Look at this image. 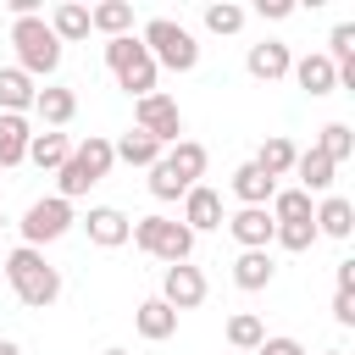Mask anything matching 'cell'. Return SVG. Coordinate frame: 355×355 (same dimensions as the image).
<instances>
[{
  "mask_svg": "<svg viewBox=\"0 0 355 355\" xmlns=\"http://www.w3.org/2000/svg\"><path fill=\"white\" fill-rule=\"evenodd\" d=\"M6 283L17 288V300L28 311H44V305L61 300V272L44 261V250H28V244H17L6 255Z\"/></svg>",
  "mask_w": 355,
  "mask_h": 355,
  "instance_id": "cell-1",
  "label": "cell"
},
{
  "mask_svg": "<svg viewBox=\"0 0 355 355\" xmlns=\"http://www.w3.org/2000/svg\"><path fill=\"white\" fill-rule=\"evenodd\" d=\"M116 166V155H111V139L105 133H89L83 144H72V155H67V166L55 172V194L72 205V200H83L105 172Z\"/></svg>",
  "mask_w": 355,
  "mask_h": 355,
  "instance_id": "cell-2",
  "label": "cell"
},
{
  "mask_svg": "<svg viewBox=\"0 0 355 355\" xmlns=\"http://www.w3.org/2000/svg\"><path fill=\"white\" fill-rule=\"evenodd\" d=\"M139 44L150 50L155 72H161V67H166V72H194V67H200V39H194L183 22H172V17H150L144 33H139Z\"/></svg>",
  "mask_w": 355,
  "mask_h": 355,
  "instance_id": "cell-3",
  "label": "cell"
},
{
  "mask_svg": "<svg viewBox=\"0 0 355 355\" xmlns=\"http://www.w3.org/2000/svg\"><path fill=\"white\" fill-rule=\"evenodd\" d=\"M11 44H17V67L28 78H50L61 67V39L50 33L44 17H17L11 22Z\"/></svg>",
  "mask_w": 355,
  "mask_h": 355,
  "instance_id": "cell-4",
  "label": "cell"
},
{
  "mask_svg": "<svg viewBox=\"0 0 355 355\" xmlns=\"http://www.w3.org/2000/svg\"><path fill=\"white\" fill-rule=\"evenodd\" d=\"M105 67H111V78H116L122 94H133V100L155 94V61H150V50H144L133 33L105 39Z\"/></svg>",
  "mask_w": 355,
  "mask_h": 355,
  "instance_id": "cell-5",
  "label": "cell"
},
{
  "mask_svg": "<svg viewBox=\"0 0 355 355\" xmlns=\"http://www.w3.org/2000/svg\"><path fill=\"white\" fill-rule=\"evenodd\" d=\"M128 239H133L150 261H166V266H178V261L194 255V233H189L183 222H172V216H139V222L128 227Z\"/></svg>",
  "mask_w": 355,
  "mask_h": 355,
  "instance_id": "cell-6",
  "label": "cell"
},
{
  "mask_svg": "<svg viewBox=\"0 0 355 355\" xmlns=\"http://www.w3.org/2000/svg\"><path fill=\"white\" fill-rule=\"evenodd\" d=\"M72 222H78V216H72V205H67L61 194H44V200H33V205L22 211V222H17V227H22V244H28V250H44V244H55Z\"/></svg>",
  "mask_w": 355,
  "mask_h": 355,
  "instance_id": "cell-7",
  "label": "cell"
},
{
  "mask_svg": "<svg viewBox=\"0 0 355 355\" xmlns=\"http://www.w3.org/2000/svg\"><path fill=\"white\" fill-rule=\"evenodd\" d=\"M133 128L139 133H150L161 150H172L178 144V133H183V111H178V100L172 94H144V100H133Z\"/></svg>",
  "mask_w": 355,
  "mask_h": 355,
  "instance_id": "cell-8",
  "label": "cell"
},
{
  "mask_svg": "<svg viewBox=\"0 0 355 355\" xmlns=\"http://www.w3.org/2000/svg\"><path fill=\"white\" fill-rule=\"evenodd\" d=\"M155 300H166L178 316H183V311H194V305H205V272H200V266H189V261L166 266V272H161V294H155Z\"/></svg>",
  "mask_w": 355,
  "mask_h": 355,
  "instance_id": "cell-9",
  "label": "cell"
},
{
  "mask_svg": "<svg viewBox=\"0 0 355 355\" xmlns=\"http://www.w3.org/2000/svg\"><path fill=\"white\" fill-rule=\"evenodd\" d=\"M288 67H294V55H288L283 39H261V44L244 50V72L255 83H277V78H288Z\"/></svg>",
  "mask_w": 355,
  "mask_h": 355,
  "instance_id": "cell-10",
  "label": "cell"
},
{
  "mask_svg": "<svg viewBox=\"0 0 355 355\" xmlns=\"http://www.w3.org/2000/svg\"><path fill=\"white\" fill-rule=\"evenodd\" d=\"M222 222H227V233L239 239V250H266L272 233H277V222L266 216V205H239V211L222 216Z\"/></svg>",
  "mask_w": 355,
  "mask_h": 355,
  "instance_id": "cell-11",
  "label": "cell"
},
{
  "mask_svg": "<svg viewBox=\"0 0 355 355\" xmlns=\"http://www.w3.org/2000/svg\"><path fill=\"white\" fill-rule=\"evenodd\" d=\"M288 78H294L311 100H322V94H333V89H338V67H333L322 50H316V55H300V61L288 67Z\"/></svg>",
  "mask_w": 355,
  "mask_h": 355,
  "instance_id": "cell-12",
  "label": "cell"
},
{
  "mask_svg": "<svg viewBox=\"0 0 355 355\" xmlns=\"http://www.w3.org/2000/svg\"><path fill=\"white\" fill-rule=\"evenodd\" d=\"M183 227H189V233H211V227H222V194L205 189V183H194V189L183 194Z\"/></svg>",
  "mask_w": 355,
  "mask_h": 355,
  "instance_id": "cell-13",
  "label": "cell"
},
{
  "mask_svg": "<svg viewBox=\"0 0 355 355\" xmlns=\"http://www.w3.org/2000/svg\"><path fill=\"white\" fill-rule=\"evenodd\" d=\"M128 216L116 211V205H89V216H83V233H89V244H100V250H116V244H128Z\"/></svg>",
  "mask_w": 355,
  "mask_h": 355,
  "instance_id": "cell-14",
  "label": "cell"
},
{
  "mask_svg": "<svg viewBox=\"0 0 355 355\" xmlns=\"http://www.w3.org/2000/svg\"><path fill=\"white\" fill-rule=\"evenodd\" d=\"M33 116L55 133V128H67V122L78 116V94H72V89H61V83H50V89H39V94H33Z\"/></svg>",
  "mask_w": 355,
  "mask_h": 355,
  "instance_id": "cell-15",
  "label": "cell"
},
{
  "mask_svg": "<svg viewBox=\"0 0 355 355\" xmlns=\"http://www.w3.org/2000/svg\"><path fill=\"white\" fill-rule=\"evenodd\" d=\"M311 222H316V239H349V233H355V205H349L344 194H327V200L311 211Z\"/></svg>",
  "mask_w": 355,
  "mask_h": 355,
  "instance_id": "cell-16",
  "label": "cell"
},
{
  "mask_svg": "<svg viewBox=\"0 0 355 355\" xmlns=\"http://www.w3.org/2000/svg\"><path fill=\"white\" fill-rule=\"evenodd\" d=\"M227 189H233V200H239V205H272V194H277V183H272L255 161L233 166V183H227Z\"/></svg>",
  "mask_w": 355,
  "mask_h": 355,
  "instance_id": "cell-17",
  "label": "cell"
},
{
  "mask_svg": "<svg viewBox=\"0 0 355 355\" xmlns=\"http://www.w3.org/2000/svg\"><path fill=\"white\" fill-rule=\"evenodd\" d=\"M272 277H277V266H272V250H239V261H233V283H239L244 294H261Z\"/></svg>",
  "mask_w": 355,
  "mask_h": 355,
  "instance_id": "cell-18",
  "label": "cell"
},
{
  "mask_svg": "<svg viewBox=\"0 0 355 355\" xmlns=\"http://www.w3.org/2000/svg\"><path fill=\"white\" fill-rule=\"evenodd\" d=\"M133 327H139V338H150V344H166V338L178 333V311H172L166 300H144V305L133 311Z\"/></svg>",
  "mask_w": 355,
  "mask_h": 355,
  "instance_id": "cell-19",
  "label": "cell"
},
{
  "mask_svg": "<svg viewBox=\"0 0 355 355\" xmlns=\"http://www.w3.org/2000/svg\"><path fill=\"white\" fill-rule=\"evenodd\" d=\"M33 78L22 72V67H0V111L6 116H28L33 111Z\"/></svg>",
  "mask_w": 355,
  "mask_h": 355,
  "instance_id": "cell-20",
  "label": "cell"
},
{
  "mask_svg": "<svg viewBox=\"0 0 355 355\" xmlns=\"http://www.w3.org/2000/svg\"><path fill=\"white\" fill-rule=\"evenodd\" d=\"M161 161H166V166H172V172H178L189 189H194V183L205 178V166H211V155H205V144H200V139H178V144H172Z\"/></svg>",
  "mask_w": 355,
  "mask_h": 355,
  "instance_id": "cell-21",
  "label": "cell"
},
{
  "mask_svg": "<svg viewBox=\"0 0 355 355\" xmlns=\"http://www.w3.org/2000/svg\"><path fill=\"white\" fill-rule=\"evenodd\" d=\"M28 139H33V122L0 111V166H22L28 161Z\"/></svg>",
  "mask_w": 355,
  "mask_h": 355,
  "instance_id": "cell-22",
  "label": "cell"
},
{
  "mask_svg": "<svg viewBox=\"0 0 355 355\" xmlns=\"http://www.w3.org/2000/svg\"><path fill=\"white\" fill-rule=\"evenodd\" d=\"M89 28L105 33V39H122V33H133V6L128 0H100V6H89Z\"/></svg>",
  "mask_w": 355,
  "mask_h": 355,
  "instance_id": "cell-23",
  "label": "cell"
},
{
  "mask_svg": "<svg viewBox=\"0 0 355 355\" xmlns=\"http://www.w3.org/2000/svg\"><path fill=\"white\" fill-rule=\"evenodd\" d=\"M67 155H72V139H67V133H50V128H44V133H33V139H28V161H33V166H44V172H61V166H67Z\"/></svg>",
  "mask_w": 355,
  "mask_h": 355,
  "instance_id": "cell-24",
  "label": "cell"
},
{
  "mask_svg": "<svg viewBox=\"0 0 355 355\" xmlns=\"http://www.w3.org/2000/svg\"><path fill=\"white\" fill-rule=\"evenodd\" d=\"M111 155H116V161H128V166H155V161H161L166 150H161V144H155L150 133H139V128H128L122 139H111Z\"/></svg>",
  "mask_w": 355,
  "mask_h": 355,
  "instance_id": "cell-25",
  "label": "cell"
},
{
  "mask_svg": "<svg viewBox=\"0 0 355 355\" xmlns=\"http://www.w3.org/2000/svg\"><path fill=\"white\" fill-rule=\"evenodd\" d=\"M333 172H338V166H333L327 155H316V150H300V155H294V178H300L305 194H327V189H333Z\"/></svg>",
  "mask_w": 355,
  "mask_h": 355,
  "instance_id": "cell-26",
  "label": "cell"
},
{
  "mask_svg": "<svg viewBox=\"0 0 355 355\" xmlns=\"http://www.w3.org/2000/svg\"><path fill=\"white\" fill-rule=\"evenodd\" d=\"M50 33H55L61 44H72V39H89V6H78V0H61V6L50 11Z\"/></svg>",
  "mask_w": 355,
  "mask_h": 355,
  "instance_id": "cell-27",
  "label": "cell"
},
{
  "mask_svg": "<svg viewBox=\"0 0 355 355\" xmlns=\"http://www.w3.org/2000/svg\"><path fill=\"white\" fill-rule=\"evenodd\" d=\"M294 155H300V150H294V144H288L283 133H272V139H266V144L255 150V166H261V172H266V178L277 183V178H288V172H294Z\"/></svg>",
  "mask_w": 355,
  "mask_h": 355,
  "instance_id": "cell-28",
  "label": "cell"
},
{
  "mask_svg": "<svg viewBox=\"0 0 355 355\" xmlns=\"http://www.w3.org/2000/svg\"><path fill=\"white\" fill-rule=\"evenodd\" d=\"M261 338H266V327H261V316H255V311H233V316H227V349L255 355V349H261Z\"/></svg>",
  "mask_w": 355,
  "mask_h": 355,
  "instance_id": "cell-29",
  "label": "cell"
},
{
  "mask_svg": "<svg viewBox=\"0 0 355 355\" xmlns=\"http://www.w3.org/2000/svg\"><path fill=\"white\" fill-rule=\"evenodd\" d=\"M311 211H316V205H311V194H305V189H277V194H272V205H266V216H272V222H311Z\"/></svg>",
  "mask_w": 355,
  "mask_h": 355,
  "instance_id": "cell-30",
  "label": "cell"
},
{
  "mask_svg": "<svg viewBox=\"0 0 355 355\" xmlns=\"http://www.w3.org/2000/svg\"><path fill=\"white\" fill-rule=\"evenodd\" d=\"M311 150H316V155H327L333 166H338V161H349V155H355V133H349V122H327V128H322V139H316Z\"/></svg>",
  "mask_w": 355,
  "mask_h": 355,
  "instance_id": "cell-31",
  "label": "cell"
},
{
  "mask_svg": "<svg viewBox=\"0 0 355 355\" xmlns=\"http://www.w3.org/2000/svg\"><path fill=\"white\" fill-rule=\"evenodd\" d=\"M205 28H211V33H239V28H244V6H233V0L205 6Z\"/></svg>",
  "mask_w": 355,
  "mask_h": 355,
  "instance_id": "cell-32",
  "label": "cell"
},
{
  "mask_svg": "<svg viewBox=\"0 0 355 355\" xmlns=\"http://www.w3.org/2000/svg\"><path fill=\"white\" fill-rule=\"evenodd\" d=\"M150 194H155V200H183V194H189V183H183L166 161H155V166H150Z\"/></svg>",
  "mask_w": 355,
  "mask_h": 355,
  "instance_id": "cell-33",
  "label": "cell"
},
{
  "mask_svg": "<svg viewBox=\"0 0 355 355\" xmlns=\"http://www.w3.org/2000/svg\"><path fill=\"white\" fill-rule=\"evenodd\" d=\"M272 244H283V250H311L316 244V222H277V233H272Z\"/></svg>",
  "mask_w": 355,
  "mask_h": 355,
  "instance_id": "cell-34",
  "label": "cell"
},
{
  "mask_svg": "<svg viewBox=\"0 0 355 355\" xmlns=\"http://www.w3.org/2000/svg\"><path fill=\"white\" fill-rule=\"evenodd\" d=\"M333 67H344V61H355V22H338L333 33H327V50H322Z\"/></svg>",
  "mask_w": 355,
  "mask_h": 355,
  "instance_id": "cell-35",
  "label": "cell"
},
{
  "mask_svg": "<svg viewBox=\"0 0 355 355\" xmlns=\"http://www.w3.org/2000/svg\"><path fill=\"white\" fill-rule=\"evenodd\" d=\"M255 355H305V344L300 338H288V333H272V338H261V349Z\"/></svg>",
  "mask_w": 355,
  "mask_h": 355,
  "instance_id": "cell-36",
  "label": "cell"
},
{
  "mask_svg": "<svg viewBox=\"0 0 355 355\" xmlns=\"http://www.w3.org/2000/svg\"><path fill=\"white\" fill-rule=\"evenodd\" d=\"M333 322L338 327H355V294H333Z\"/></svg>",
  "mask_w": 355,
  "mask_h": 355,
  "instance_id": "cell-37",
  "label": "cell"
},
{
  "mask_svg": "<svg viewBox=\"0 0 355 355\" xmlns=\"http://www.w3.org/2000/svg\"><path fill=\"white\" fill-rule=\"evenodd\" d=\"M255 11H261V17H272V22H283V17L294 11V0H255Z\"/></svg>",
  "mask_w": 355,
  "mask_h": 355,
  "instance_id": "cell-38",
  "label": "cell"
},
{
  "mask_svg": "<svg viewBox=\"0 0 355 355\" xmlns=\"http://www.w3.org/2000/svg\"><path fill=\"white\" fill-rule=\"evenodd\" d=\"M333 283H338V294H355V261H338Z\"/></svg>",
  "mask_w": 355,
  "mask_h": 355,
  "instance_id": "cell-39",
  "label": "cell"
},
{
  "mask_svg": "<svg viewBox=\"0 0 355 355\" xmlns=\"http://www.w3.org/2000/svg\"><path fill=\"white\" fill-rule=\"evenodd\" d=\"M11 17H39V0H11Z\"/></svg>",
  "mask_w": 355,
  "mask_h": 355,
  "instance_id": "cell-40",
  "label": "cell"
},
{
  "mask_svg": "<svg viewBox=\"0 0 355 355\" xmlns=\"http://www.w3.org/2000/svg\"><path fill=\"white\" fill-rule=\"evenodd\" d=\"M0 355H22V349H17V344H11V338H0Z\"/></svg>",
  "mask_w": 355,
  "mask_h": 355,
  "instance_id": "cell-41",
  "label": "cell"
},
{
  "mask_svg": "<svg viewBox=\"0 0 355 355\" xmlns=\"http://www.w3.org/2000/svg\"><path fill=\"white\" fill-rule=\"evenodd\" d=\"M100 355H128V349H100Z\"/></svg>",
  "mask_w": 355,
  "mask_h": 355,
  "instance_id": "cell-42",
  "label": "cell"
},
{
  "mask_svg": "<svg viewBox=\"0 0 355 355\" xmlns=\"http://www.w3.org/2000/svg\"><path fill=\"white\" fill-rule=\"evenodd\" d=\"M322 355H344V349H322Z\"/></svg>",
  "mask_w": 355,
  "mask_h": 355,
  "instance_id": "cell-43",
  "label": "cell"
},
{
  "mask_svg": "<svg viewBox=\"0 0 355 355\" xmlns=\"http://www.w3.org/2000/svg\"><path fill=\"white\" fill-rule=\"evenodd\" d=\"M0 227H6V211H0Z\"/></svg>",
  "mask_w": 355,
  "mask_h": 355,
  "instance_id": "cell-44",
  "label": "cell"
},
{
  "mask_svg": "<svg viewBox=\"0 0 355 355\" xmlns=\"http://www.w3.org/2000/svg\"><path fill=\"white\" fill-rule=\"evenodd\" d=\"M233 355H239V349H233Z\"/></svg>",
  "mask_w": 355,
  "mask_h": 355,
  "instance_id": "cell-45",
  "label": "cell"
}]
</instances>
